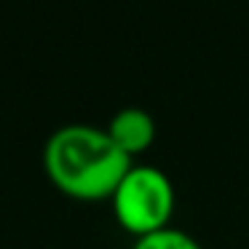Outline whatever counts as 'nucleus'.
Returning <instances> with one entry per match:
<instances>
[{"label": "nucleus", "mask_w": 249, "mask_h": 249, "mask_svg": "<svg viewBox=\"0 0 249 249\" xmlns=\"http://www.w3.org/2000/svg\"><path fill=\"white\" fill-rule=\"evenodd\" d=\"M115 220L137 238L169 228L174 212V185L163 169L134 163L113 193Z\"/></svg>", "instance_id": "f03ea898"}, {"label": "nucleus", "mask_w": 249, "mask_h": 249, "mask_svg": "<svg viewBox=\"0 0 249 249\" xmlns=\"http://www.w3.org/2000/svg\"><path fill=\"white\" fill-rule=\"evenodd\" d=\"M107 134L129 158L140 156L156 140V121L142 107H124L110 118Z\"/></svg>", "instance_id": "7ed1b4c3"}, {"label": "nucleus", "mask_w": 249, "mask_h": 249, "mask_svg": "<svg viewBox=\"0 0 249 249\" xmlns=\"http://www.w3.org/2000/svg\"><path fill=\"white\" fill-rule=\"evenodd\" d=\"M43 166L49 179L78 201L113 198L115 188L134 161L107 134L89 124L59 126L43 147Z\"/></svg>", "instance_id": "f257e3e1"}, {"label": "nucleus", "mask_w": 249, "mask_h": 249, "mask_svg": "<svg viewBox=\"0 0 249 249\" xmlns=\"http://www.w3.org/2000/svg\"><path fill=\"white\" fill-rule=\"evenodd\" d=\"M134 249H204V247L190 233L179 231V228H163V231L137 238Z\"/></svg>", "instance_id": "20e7f679"}]
</instances>
